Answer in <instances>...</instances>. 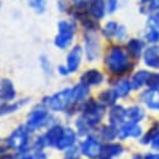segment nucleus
<instances>
[{
  "instance_id": "f257e3e1",
  "label": "nucleus",
  "mask_w": 159,
  "mask_h": 159,
  "mask_svg": "<svg viewBox=\"0 0 159 159\" xmlns=\"http://www.w3.org/2000/svg\"><path fill=\"white\" fill-rule=\"evenodd\" d=\"M106 66L114 75L124 73L129 68V61H128L127 52L119 46L111 47L106 56Z\"/></svg>"
},
{
  "instance_id": "f03ea898",
  "label": "nucleus",
  "mask_w": 159,
  "mask_h": 159,
  "mask_svg": "<svg viewBox=\"0 0 159 159\" xmlns=\"http://www.w3.org/2000/svg\"><path fill=\"white\" fill-rule=\"evenodd\" d=\"M83 113L82 117L88 122V124L94 128L102 119L103 114H104V107L99 103L96 102L93 99H89L84 106H83Z\"/></svg>"
},
{
  "instance_id": "7ed1b4c3",
  "label": "nucleus",
  "mask_w": 159,
  "mask_h": 159,
  "mask_svg": "<svg viewBox=\"0 0 159 159\" xmlns=\"http://www.w3.org/2000/svg\"><path fill=\"white\" fill-rule=\"evenodd\" d=\"M57 27H58V35L55 39V45L60 48H66L72 42L76 26L72 21L62 20L58 22Z\"/></svg>"
},
{
  "instance_id": "20e7f679",
  "label": "nucleus",
  "mask_w": 159,
  "mask_h": 159,
  "mask_svg": "<svg viewBox=\"0 0 159 159\" xmlns=\"http://www.w3.org/2000/svg\"><path fill=\"white\" fill-rule=\"evenodd\" d=\"M72 101V89L67 88V89H62L61 92L48 97V98H45V103L48 106V108L51 111H63L66 109L70 104H71Z\"/></svg>"
},
{
  "instance_id": "39448f33",
  "label": "nucleus",
  "mask_w": 159,
  "mask_h": 159,
  "mask_svg": "<svg viewBox=\"0 0 159 159\" xmlns=\"http://www.w3.org/2000/svg\"><path fill=\"white\" fill-rule=\"evenodd\" d=\"M27 140H29V128L25 125H20L7 138L6 144H7V147H10L12 149L22 150L26 147Z\"/></svg>"
},
{
  "instance_id": "423d86ee",
  "label": "nucleus",
  "mask_w": 159,
  "mask_h": 159,
  "mask_svg": "<svg viewBox=\"0 0 159 159\" xmlns=\"http://www.w3.org/2000/svg\"><path fill=\"white\" fill-rule=\"evenodd\" d=\"M48 119V112L46 108H35L29 114L27 118V128L29 130H35L40 127H42Z\"/></svg>"
},
{
  "instance_id": "0eeeda50",
  "label": "nucleus",
  "mask_w": 159,
  "mask_h": 159,
  "mask_svg": "<svg viewBox=\"0 0 159 159\" xmlns=\"http://www.w3.org/2000/svg\"><path fill=\"white\" fill-rule=\"evenodd\" d=\"M101 149H102V145L93 137H88L81 144V152H82V154L86 155L89 159H97L99 157V154H101Z\"/></svg>"
},
{
  "instance_id": "6e6552de",
  "label": "nucleus",
  "mask_w": 159,
  "mask_h": 159,
  "mask_svg": "<svg viewBox=\"0 0 159 159\" xmlns=\"http://www.w3.org/2000/svg\"><path fill=\"white\" fill-rule=\"evenodd\" d=\"M140 135H142V128L135 122H124L118 128V137L120 139H125L130 137L138 138Z\"/></svg>"
},
{
  "instance_id": "1a4fd4ad",
  "label": "nucleus",
  "mask_w": 159,
  "mask_h": 159,
  "mask_svg": "<svg viewBox=\"0 0 159 159\" xmlns=\"http://www.w3.org/2000/svg\"><path fill=\"white\" fill-rule=\"evenodd\" d=\"M140 99L149 109L159 111V88H150L149 91L143 92Z\"/></svg>"
},
{
  "instance_id": "9d476101",
  "label": "nucleus",
  "mask_w": 159,
  "mask_h": 159,
  "mask_svg": "<svg viewBox=\"0 0 159 159\" xmlns=\"http://www.w3.org/2000/svg\"><path fill=\"white\" fill-rule=\"evenodd\" d=\"M15 88L12 86V82L7 78H2L0 81V101L9 102L15 98Z\"/></svg>"
},
{
  "instance_id": "9b49d317",
  "label": "nucleus",
  "mask_w": 159,
  "mask_h": 159,
  "mask_svg": "<svg viewBox=\"0 0 159 159\" xmlns=\"http://www.w3.org/2000/svg\"><path fill=\"white\" fill-rule=\"evenodd\" d=\"M144 62L147 66L159 68V47L153 45L144 51Z\"/></svg>"
},
{
  "instance_id": "f8f14e48",
  "label": "nucleus",
  "mask_w": 159,
  "mask_h": 159,
  "mask_svg": "<svg viewBox=\"0 0 159 159\" xmlns=\"http://www.w3.org/2000/svg\"><path fill=\"white\" fill-rule=\"evenodd\" d=\"M75 140H76V133L73 132V129L65 128L63 129V133H62V135H61V138H60V140H58V143L56 145V148L60 149V150L67 149V148H70V147L73 145Z\"/></svg>"
},
{
  "instance_id": "ddd939ff",
  "label": "nucleus",
  "mask_w": 159,
  "mask_h": 159,
  "mask_svg": "<svg viewBox=\"0 0 159 159\" xmlns=\"http://www.w3.org/2000/svg\"><path fill=\"white\" fill-rule=\"evenodd\" d=\"M122 152H123V147H122L120 144L109 143V144L102 145L99 158H101V159H111V158H113V157H117V155L122 154Z\"/></svg>"
},
{
  "instance_id": "4468645a",
  "label": "nucleus",
  "mask_w": 159,
  "mask_h": 159,
  "mask_svg": "<svg viewBox=\"0 0 159 159\" xmlns=\"http://www.w3.org/2000/svg\"><path fill=\"white\" fill-rule=\"evenodd\" d=\"M81 56H82V50L80 46H76L72 48V51L67 56V68L70 72H75L80 63H81Z\"/></svg>"
},
{
  "instance_id": "2eb2a0df",
  "label": "nucleus",
  "mask_w": 159,
  "mask_h": 159,
  "mask_svg": "<svg viewBox=\"0 0 159 159\" xmlns=\"http://www.w3.org/2000/svg\"><path fill=\"white\" fill-rule=\"evenodd\" d=\"M103 81V75L98 70H88L81 76V82L87 86H96Z\"/></svg>"
},
{
  "instance_id": "dca6fc26",
  "label": "nucleus",
  "mask_w": 159,
  "mask_h": 159,
  "mask_svg": "<svg viewBox=\"0 0 159 159\" xmlns=\"http://www.w3.org/2000/svg\"><path fill=\"white\" fill-rule=\"evenodd\" d=\"M63 133V128L61 125H53L48 129V132L43 135L45 137V140H46V144L50 145V147H56L61 135Z\"/></svg>"
},
{
  "instance_id": "f3484780",
  "label": "nucleus",
  "mask_w": 159,
  "mask_h": 159,
  "mask_svg": "<svg viewBox=\"0 0 159 159\" xmlns=\"http://www.w3.org/2000/svg\"><path fill=\"white\" fill-rule=\"evenodd\" d=\"M125 111L122 106H113L109 111V120L112 124H122L125 122Z\"/></svg>"
},
{
  "instance_id": "a211bd4d",
  "label": "nucleus",
  "mask_w": 159,
  "mask_h": 159,
  "mask_svg": "<svg viewBox=\"0 0 159 159\" xmlns=\"http://www.w3.org/2000/svg\"><path fill=\"white\" fill-rule=\"evenodd\" d=\"M106 11V5L103 0H91L88 4V12L94 17V19H101L103 17Z\"/></svg>"
},
{
  "instance_id": "6ab92c4d",
  "label": "nucleus",
  "mask_w": 159,
  "mask_h": 159,
  "mask_svg": "<svg viewBox=\"0 0 159 159\" xmlns=\"http://www.w3.org/2000/svg\"><path fill=\"white\" fill-rule=\"evenodd\" d=\"M149 76H150V72L144 71V70H140V71H138L137 73H134L133 77H132V81H130L132 88H133V89H138V88H140L143 84H147Z\"/></svg>"
},
{
  "instance_id": "aec40b11",
  "label": "nucleus",
  "mask_w": 159,
  "mask_h": 159,
  "mask_svg": "<svg viewBox=\"0 0 159 159\" xmlns=\"http://www.w3.org/2000/svg\"><path fill=\"white\" fill-rule=\"evenodd\" d=\"M143 118H144V111L138 106L129 107L125 111V122H135V123H138Z\"/></svg>"
},
{
  "instance_id": "412c9836",
  "label": "nucleus",
  "mask_w": 159,
  "mask_h": 159,
  "mask_svg": "<svg viewBox=\"0 0 159 159\" xmlns=\"http://www.w3.org/2000/svg\"><path fill=\"white\" fill-rule=\"evenodd\" d=\"M127 50L130 56H133L134 58H138L143 51V42L138 39H132L127 43Z\"/></svg>"
},
{
  "instance_id": "4be33fe9",
  "label": "nucleus",
  "mask_w": 159,
  "mask_h": 159,
  "mask_svg": "<svg viewBox=\"0 0 159 159\" xmlns=\"http://www.w3.org/2000/svg\"><path fill=\"white\" fill-rule=\"evenodd\" d=\"M132 89V83L128 80H120L114 84V92L117 97H125Z\"/></svg>"
},
{
  "instance_id": "5701e85b",
  "label": "nucleus",
  "mask_w": 159,
  "mask_h": 159,
  "mask_svg": "<svg viewBox=\"0 0 159 159\" xmlns=\"http://www.w3.org/2000/svg\"><path fill=\"white\" fill-rule=\"evenodd\" d=\"M87 94H88V86L83 82L76 84L72 88V101L73 102H78L81 99H83Z\"/></svg>"
},
{
  "instance_id": "b1692460",
  "label": "nucleus",
  "mask_w": 159,
  "mask_h": 159,
  "mask_svg": "<svg viewBox=\"0 0 159 159\" xmlns=\"http://www.w3.org/2000/svg\"><path fill=\"white\" fill-rule=\"evenodd\" d=\"M99 135L103 140H112L118 135V129L116 128L114 124L111 125H103L99 130Z\"/></svg>"
},
{
  "instance_id": "393cba45",
  "label": "nucleus",
  "mask_w": 159,
  "mask_h": 159,
  "mask_svg": "<svg viewBox=\"0 0 159 159\" xmlns=\"http://www.w3.org/2000/svg\"><path fill=\"white\" fill-rule=\"evenodd\" d=\"M86 50H87V58L94 60L98 55V43L93 37H87L86 40Z\"/></svg>"
},
{
  "instance_id": "a878e982",
  "label": "nucleus",
  "mask_w": 159,
  "mask_h": 159,
  "mask_svg": "<svg viewBox=\"0 0 159 159\" xmlns=\"http://www.w3.org/2000/svg\"><path fill=\"white\" fill-rule=\"evenodd\" d=\"M98 99H99L101 103L111 106V104H113V103L116 102V99H117V94H116V92L112 91V89H106V91L101 92Z\"/></svg>"
},
{
  "instance_id": "bb28decb",
  "label": "nucleus",
  "mask_w": 159,
  "mask_h": 159,
  "mask_svg": "<svg viewBox=\"0 0 159 159\" xmlns=\"http://www.w3.org/2000/svg\"><path fill=\"white\" fill-rule=\"evenodd\" d=\"M118 29H119V25L116 22V21H108L104 27H103V34L106 37H116L117 36V32H118Z\"/></svg>"
},
{
  "instance_id": "cd10ccee",
  "label": "nucleus",
  "mask_w": 159,
  "mask_h": 159,
  "mask_svg": "<svg viewBox=\"0 0 159 159\" xmlns=\"http://www.w3.org/2000/svg\"><path fill=\"white\" fill-rule=\"evenodd\" d=\"M145 40L149 42V43H158L159 42V30L157 27H153V26H149L148 25V29H147V32H145Z\"/></svg>"
},
{
  "instance_id": "c85d7f7f",
  "label": "nucleus",
  "mask_w": 159,
  "mask_h": 159,
  "mask_svg": "<svg viewBox=\"0 0 159 159\" xmlns=\"http://www.w3.org/2000/svg\"><path fill=\"white\" fill-rule=\"evenodd\" d=\"M76 127H77L80 134H87V133L89 132V129L92 128V127L88 124V122H87L82 116L77 119V122H76Z\"/></svg>"
},
{
  "instance_id": "c756f323",
  "label": "nucleus",
  "mask_w": 159,
  "mask_h": 159,
  "mask_svg": "<svg viewBox=\"0 0 159 159\" xmlns=\"http://www.w3.org/2000/svg\"><path fill=\"white\" fill-rule=\"evenodd\" d=\"M22 103H24V102H21V103H11V104H2V106H0V116H1V114H6V113H11V112L16 111L17 108L21 107Z\"/></svg>"
},
{
  "instance_id": "7c9ffc66",
  "label": "nucleus",
  "mask_w": 159,
  "mask_h": 159,
  "mask_svg": "<svg viewBox=\"0 0 159 159\" xmlns=\"http://www.w3.org/2000/svg\"><path fill=\"white\" fill-rule=\"evenodd\" d=\"M147 84L150 88H159V72L157 73H150Z\"/></svg>"
},
{
  "instance_id": "2f4dec72",
  "label": "nucleus",
  "mask_w": 159,
  "mask_h": 159,
  "mask_svg": "<svg viewBox=\"0 0 159 159\" xmlns=\"http://www.w3.org/2000/svg\"><path fill=\"white\" fill-rule=\"evenodd\" d=\"M65 159H80V152H78V148H76V147H70L68 150L66 152Z\"/></svg>"
},
{
  "instance_id": "473e14b6",
  "label": "nucleus",
  "mask_w": 159,
  "mask_h": 159,
  "mask_svg": "<svg viewBox=\"0 0 159 159\" xmlns=\"http://www.w3.org/2000/svg\"><path fill=\"white\" fill-rule=\"evenodd\" d=\"M142 5H147L148 11H159V0H147Z\"/></svg>"
},
{
  "instance_id": "72a5a7b5",
  "label": "nucleus",
  "mask_w": 159,
  "mask_h": 159,
  "mask_svg": "<svg viewBox=\"0 0 159 159\" xmlns=\"http://www.w3.org/2000/svg\"><path fill=\"white\" fill-rule=\"evenodd\" d=\"M29 4H30L32 7H35L37 11H40V12H42V10H43V7H45L43 0H29Z\"/></svg>"
},
{
  "instance_id": "f704fd0d",
  "label": "nucleus",
  "mask_w": 159,
  "mask_h": 159,
  "mask_svg": "<svg viewBox=\"0 0 159 159\" xmlns=\"http://www.w3.org/2000/svg\"><path fill=\"white\" fill-rule=\"evenodd\" d=\"M148 25L149 26H153V27H157L159 30V11L154 15H152L149 19H148Z\"/></svg>"
},
{
  "instance_id": "c9c22d12",
  "label": "nucleus",
  "mask_w": 159,
  "mask_h": 159,
  "mask_svg": "<svg viewBox=\"0 0 159 159\" xmlns=\"http://www.w3.org/2000/svg\"><path fill=\"white\" fill-rule=\"evenodd\" d=\"M152 147L155 149V150H159V129L155 132V134L153 135L152 138Z\"/></svg>"
},
{
  "instance_id": "e433bc0d",
  "label": "nucleus",
  "mask_w": 159,
  "mask_h": 159,
  "mask_svg": "<svg viewBox=\"0 0 159 159\" xmlns=\"http://www.w3.org/2000/svg\"><path fill=\"white\" fill-rule=\"evenodd\" d=\"M22 159H47V157L41 153V152H37V153H34V154H30V155H26L25 158Z\"/></svg>"
},
{
  "instance_id": "4c0bfd02",
  "label": "nucleus",
  "mask_w": 159,
  "mask_h": 159,
  "mask_svg": "<svg viewBox=\"0 0 159 159\" xmlns=\"http://www.w3.org/2000/svg\"><path fill=\"white\" fill-rule=\"evenodd\" d=\"M125 36H127V30H125V27L124 26H122V25H119V29H118V32H117V39L118 40H123V39H125Z\"/></svg>"
},
{
  "instance_id": "58836bf2",
  "label": "nucleus",
  "mask_w": 159,
  "mask_h": 159,
  "mask_svg": "<svg viewBox=\"0 0 159 159\" xmlns=\"http://www.w3.org/2000/svg\"><path fill=\"white\" fill-rule=\"evenodd\" d=\"M117 7H118V0H108V11L109 12H114Z\"/></svg>"
},
{
  "instance_id": "ea45409f",
  "label": "nucleus",
  "mask_w": 159,
  "mask_h": 159,
  "mask_svg": "<svg viewBox=\"0 0 159 159\" xmlns=\"http://www.w3.org/2000/svg\"><path fill=\"white\" fill-rule=\"evenodd\" d=\"M73 4L76 6H78V7H82V6H84L87 4V0H73Z\"/></svg>"
},
{
  "instance_id": "a19ab883",
  "label": "nucleus",
  "mask_w": 159,
  "mask_h": 159,
  "mask_svg": "<svg viewBox=\"0 0 159 159\" xmlns=\"http://www.w3.org/2000/svg\"><path fill=\"white\" fill-rule=\"evenodd\" d=\"M58 71H60V73H62V75H67L70 71H68V68H67V66L66 67H63V66H60L58 67Z\"/></svg>"
},
{
  "instance_id": "79ce46f5",
  "label": "nucleus",
  "mask_w": 159,
  "mask_h": 159,
  "mask_svg": "<svg viewBox=\"0 0 159 159\" xmlns=\"http://www.w3.org/2000/svg\"><path fill=\"white\" fill-rule=\"evenodd\" d=\"M143 159H159V154H147Z\"/></svg>"
},
{
  "instance_id": "37998d69",
  "label": "nucleus",
  "mask_w": 159,
  "mask_h": 159,
  "mask_svg": "<svg viewBox=\"0 0 159 159\" xmlns=\"http://www.w3.org/2000/svg\"><path fill=\"white\" fill-rule=\"evenodd\" d=\"M0 159H15V157H14V155H10V154H5V155H2Z\"/></svg>"
},
{
  "instance_id": "c03bdc74",
  "label": "nucleus",
  "mask_w": 159,
  "mask_h": 159,
  "mask_svg": "<svg viewBox=\"0 0 159 159\" xmlns=\"http://www.w3.org/2000/svg\"><path fill=\"white\" fill-rule=\"evenodd\" d=\"M133 159H142V158H140V157H134Z\"/></svg>"
},
{
  "instance_id": "a18cd8bd",
  "label": "nucleus",
  "mask_w": 159,
  "mask_h": 159,
  "mask_svg": "<svg viewBox=\"0 0 159 159\" xmlns=\"http://www.w3.org/2000/svg\"><path fill=\"white\" fill-rule=\"evenodd\" d=\"M157 127H158V129H159V124H158V125H157Z\"/></svg>"
},
{
  "instance_id": "49530a36",
  "label": "nucleus",
  "mask_w": 159,
  "mask_h": 159,
  "mask_svg": "<svg viewBox=\"0 0 159 159\" xmlns=\"http://www.w3.org/2000/svg\"><path fill=\"white\" fill-rule=\"evenodd\" d=\"M99 159H101V158H99Z\"/></svg>"
}]
</instances>
